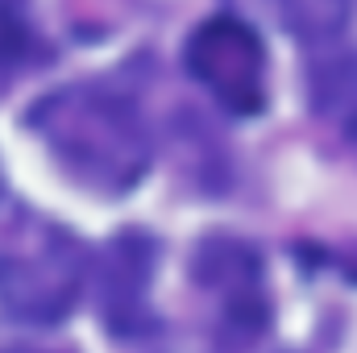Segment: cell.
Listing matches in <instances>:
<instances>
[{
  "instance_id": "6da1fadb",
  "label": "cell",
  "mask_w": 357,
  "mask_h": 353,
  "mask_svg": "<svg viewBox=\"0 0 357 353\" xmlns=\"http://www.w3.org/2000/svg\"><path fill=\"white\" fill-rule=\"evenodd\" d=\"M33 137L79 187L125 195L150 171V129L125 91L71 84L29 108Z\"/></svg>"
},
{
  "instance_id": "7a4b0ae2",
  "label": "cell",
  "mask_w": 357,
  "mask_h": 353,
  "mask_svg": "<svg viewBox=\"0 0 357 353\" xmlns=\"http://www.w3.org/2000/svg\"><path fill=\"white\" fill-rule=\"evenodd\" d=\"M88 258L84 246L54 220L17 212L0 225V320L59 324L79 291Z\"/></svg>"
},
{
  "instance_id": "3957f363",
  "label": "cell",
  "mask_w": 357,
  "mask_h": 353,
  "mask_svg": "<svg viewBox=\"0 0 357 353\" xmlns=\"http://www.w3.org/2000/svg\"><path fill=\"white\" fill-rule=\"evenodd\" d=\"M187 71L220 108L254 117L266 104V46L254 25L237 17H208L187 38Z\"/></svg>"
},
{
  "instance_id": "277c9868",
  "label": "cell",
  "mask_w": 357,
  "mask_h": 353,
  "mask_svg": "<svg viewBox=\"0 0 357 353\" xmlns=\"http://www.w3.org/2000/svg\"><path fill=\"white\" fill-rule=\"evenodd\" d=\"M195 283L212 299L220 329L233 337H258L270 320V295L262 278V258L254 246L233 241V237H212L204 241L195 258Z\"/></svg>"
},
{
  "instance_id": "5b68a950",
  "label": "cell",
  "mask_w": 357,
  "mask_h": 353,
  "mask_svg": "<svg viewBox=\"0 0 357 353\" xmlns=\"http://www.w3.org/2000/svg\"><path fill=\"white\" fill-rule=\"evenodd\" d=\"M150 274L154 246L142 233H121L100 266V312L104 324L121 337H133L150 324Z\"/></svg>"
},
{
  "instance_id": "8992f818",
  "label": "cell",
  "mask_w": 357,
  "mask_h": 353,
  "mask_svg": "<svg viewBox=\"0 0 357 353\" xmlns=\"http://www.w3.org/2000/svg\"><path fill=\"white\" fill-rule=\"evenodd\" d=\"M312 108L341 137L357 142V50L328 54L312 67Z\"/></svg>"
},
{
  "instance_id": "52a82bcc",
  "label": "cell",
  "mask_w": 357,
  "mask_h": 353,
  "mask_svg": "<svg viewBox=\"0 0 357 353\" xmlns=\"http://www.w3.org/2000/svg\"><path fill=\"white\" fill-rule=\"evenodd\" d=\"M274 13L282 17V25L307 42H328L341 33V25L349 21L354 0H270Z\"/></svg>"
},
{
  "instance_id": "ba28073f",
  "label": "cell",
  "mask_w": 357,
  "mask_h": 353,
  "mask_svg": "<svg viewBox=\"0 0 357 353\" xmlns=\"http://www.w3.org/2000/svg\"><path fill=\"white\" fill-rule=\"evenodd\" d=\"M33 46V25L25 0H0V71L21 63Z\"/></svg>"
},
{
  "instance_id": "9c48e42d",
  "label": "cell",
  "mask_w": 357,
  "mask_h": 353,
  "mask_svg": "<svg viewBox=\"0 0 357 353\" xmlns=\"http://www.w3.org/2000/svg\"><path fill=\"white\" fill-rule=\"evenodd\" d=\"M0 353H33V350H0Z\"/></svg>"
}]
</instances>
